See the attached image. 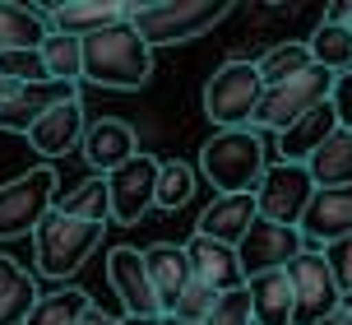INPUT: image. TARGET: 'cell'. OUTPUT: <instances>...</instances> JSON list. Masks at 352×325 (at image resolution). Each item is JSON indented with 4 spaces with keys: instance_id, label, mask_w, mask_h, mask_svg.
<instances>
[{
    "instance_id": "6da1fadb",
    "label": "cell",
    "mask_w": 352,
    "mask_h": 325,
    "mask_svg": "<svg viewBox=\"0 0 352 325\" xmlns=\"http://www.w3.org/2000/svg\"><path fill=\"white\" fill-rule=\"evenodd\" d=\"M79 52H84V79L98 89H144L148 74H153V52L130 28V19L111 23L102 33L79 37Z\"/></svg>"
},
{
    "instance_id": "7a4b0ae2",
    "label": "cell",
    "mask_w": 352,
    "mask_h": 325,
    "mask_svg": "<svg viewBox=\"0 0 352 325\" xmlns=\"http://www.w3.org/2000/svg\"><path fill=\"white\" fill-rule=\"evenodd\" d=\"M264 167H269V149H264V135L250 126L213 130L209 145L199 149V172L218 196H250Z\"/></svg>"
},
{
    "instance_id": "3957f363",
    "label": "cell",
    "mask_w": 352,
    "mask_h": 325,
    "mask_svg": "<svg viewBox=\"0 0 352 325\" xmlns=\"http://www.w3.org/2000/svg\"><path fill=\"white\" fill-rule=\"evenodd\" d=\"M232 5L223 0H153V5H130V28L144 37V47H176L204 37L213 23L228 19Z\"/></svg>"
},
{
    "instance_id": "277c9868",
    "label": "cell",
    "mask_w": 352,
    "mask_h": 325,
    "mask_svg": "<svg viewBox=\"0 0 352 325\" xmlns=\"http://www.w3.org/2000/svg\"><path fill=\"white\" fill-rule=\"evenodd\" d=\"M98 247H102V223L65 218L60 209H52L33 228V265L42 279H70L74 270H84V260Z\"/></svg>"
},
{
    "instance_id": "5b68a950",
    "label": "cell",
    "mask_w": 352,
    "mask_h": 325,
    "mask_svg": "<svg viewBox=\"0 0 352 325\" xmlns=\"http://www.w3.org/2000/svg\"><path fill=\"white\" fill-rule=\"evenodd\" d=\"M329 89H334V74L320 70V65L283 79L274 89H264L260 107L250 116V130H274V135H283L287 126H297L306 112H316L320 103H329Z\"/></svg>"
},
{
    "instance_id": "8992f818",
    "label": "cell",
    "mask_w": 352,
    "mask_h": 325,
    "mask_svg": "<svg viewBox=\"0 0 352 325\" xmlns=\"http://www.w3.org/2000/svg\"><path fill=\"white\" fill-rule=\"evenodd\" d=\"M264 98V84H260V70L250 61H228L209 74L204 84V116H209L218 130H241L250 126V116L260 107Z\"/></svg>"
},
{
    "instance_id": "52a82bcc",
    "label": "cell",
    "mask_w": 352,
    "mask_h": 325,
    "mask_svg": "<svg viewBox=\"0 0 352 325\" xmlns=\"http://www.w3.org/2000/svg\"><path fill=\"white\" fill-rule=\"evenodd\" d=\"M60 177H56L52 162H37L23 177L5 181L0 186V237H33V228L56 209V191Z\"/></svg>"
},
{
    "instance_id": "ba28073f",
    "label": "cell",
    "mask_w": 352,
    "mask_h": 325,
    "mask_svg": "<svg viewBox=\"0 0 352 325\" xmlns=\"http://www.w3.org/2000/svg\"><path fill=\"white\" fill-rule=\"evenodd\" d=\"M250 196H255V214L260 218L297 228L306 205H311V196H316V181L306 172V162H269L260 186Z\"/></svg>"
},
{
    "instance_id": "9c48e42d",
    "label": "cell",
    "mask_w": 352,
    "mask_h": 325,
    "mask_svg": "<svg viewBox=\"0 0 352 325\" xmlns=\"http://www.w3.org/2000/svg\"><path fill=\"white\" fill-rule=\"evenodd\" d=\"M287 284H292V325H316L324 321L329 311H338V284H334V274H329V265H324V255L320 251H306L287 265Z\"/></svg>"
},
{
    "instance_id": "30bf717a",
    "label": "cell",
    "mask_w": 352,
    "mask_h": 325,
    "mask_svg": "<svg viewBox=\"0 0 352 325\" xmlns=\"http://www.w3.org/2000/svg\"><path fill=\"white\" fill-rule=\"evenodd\" d=\"M236 251V265H241V279H255V274H269V270H287L306 242H301L297 228L287 223H269V218H255L246 228V237L232 247Z\"/></svg>"
},
{
    "instance_id": "8fae6325",
    "label": "cell",
    "mask_w": 352,
    "mask_h": 325,
    "mask_svg": "<svg viewBox=\"0 0 352 325\" xmlns=\"http://www.w3.org/2000/svg\"><path fill=\"white\" fill-rule=\"evenodd\" d=\"M158 162L153 154H135L125 158L121 167L107 172V205H111V218L116 223H140L148 209H153V191H158Z\"/></svg>"
},
{
    "instance_id": "7c38bea8",
    "label": "cell",
    "mask_w": 352,
    "mask_h": 325,
    "mask_svg": "<svg viewBox=\"0 0 352 325\" xmlns=\"http://www.w3.org/2000/svg\"><path fill=\"white\" fill-rule=\"evenodd\" d=\"M107 284L121 297L125 321H158V297H153V284H148V270H144V251L135 247H111L107 251Z\"/></svg>"
},
{
    "instance_id": "4fadbf2b",
    "label": "cell",
    "mask_w": 352,
    "mask_h": 325,
    "mask_svg": "<svg viewBox=\"0 0 352 325\" xmlns=\"http://www.w3.org/2000/svg\"><path fill=\"white\" fill-rule=\"evenodd\" d=\"M301 242L311 247V251H324V247H334L343 237H352V186H324L311 196L306 205V214L297 223Z\"/></svg>"
},
{
    "instance_id": "5bb4252c",
    "label": "cell",
    "mask_w": 352,
    "mask_h": 325,
    "mask_svg": "<svg viewBox=\"0 0 352 325\" xmlns=\"http://www.w3.org/2000/svg\"><path fill=\"white\" fill-rule=\"evenodd\" d=\"M79 98V84H19L14 93H5L0 98V130H10V135H28V130L56 107V103H70Z\"/></svg>"
},
{
    "instance_id": "9a60e30c",
    "label": "cell",
    "mask_w": 352,
    "mask_h": 325,
    "mask_svg": "<svg viewBox=\"0 0 352 325\" xmlns=\"http://www.w3.org/2000/svg\"><path fill=\"white\" fill-rule=\"evenodd\" d=\"M42 19H47L52 33L88 37V33H102L111 23L130 19V0H65V5H47Z\"/></svg>"
},
{
    "instance_id": "2e32d148",
    "label": "cell",
    "mask_w": 352,
    "mask_h": 325,
    "mask_svg": "<svg viewBox=\"0 0 352 325\" xmlns=\"http://www.w3.org/2000/svg\"><path fill=\"white\" fill-rule=\"evenodd\" d=\"M144 270H148V284H153V297H158V311L176 307L181 289L190 284V260H186V247H172V242H153L144 251Z\"/></svg>"
},
{
    "instance_id": "e0dca14e",
    "label": "cell",
    "mask_w": 352,
    "mask_h": 325,
    "mask_svg": "<svg viewBox=\"0 0 352 325\" xmlns=\"http://www.w3.org/2000/svg\"><path fill=\"white\" fill-rule=\"evenodd\" d=\"M84 103L70 98V103H56L33 130H28V145L37 154H47V158H60V154H70L79 140H84Z\"/></svg>"
},
{
    "instance_id": "ac0fdd59",
    "label": "cell",
    "mask_w": 352,
    "mask_h": 325,
    "mask_svg": "<svg viewBox=\"0 0 352 325\" xmlns=\"http://www.w3.org/2000/svg\"><path fill=\"white\" fill-rule=\"evenodd\" d=\"M79 149H84L88 167H93L98 177H107L111 167H121L125 158H135V154H140V140H135V130L125 126V121H98V126L84 130Z\"/></svg>"
},
{
    "instance_id": "d6986e66",
    "label": "cell",
    "mask_w": 352,
    "mask_h": 325,
    "mask_svg": "<svg viewBox=\"0 0 352 325\" xmlns=\"http://www.w3.org/2000/svg\"><path fill=\"white\" fill-rule=\"evenodd\" d=\"M186 260H190V274L199 284H209L213 293H228V289H241V265H236V251L223 247V242H209V237L195 233L186 242Z\"/></svg>"
},
{
    "instance_id": "ffe728a7",
    "label": "cell",
    "mask_w": 352,
    "mask_h": 325,
    "mask_svg": "<svg viewBox=\"0 0 352 325\" xmlns=\"http://www.w3.org/2000/svg\"><path fill=\"white\" fill-rule=\"evenodd\" d=\"M255 218H260L255 214V196H213V205L199 214L195 233L209 237V242H223V247H236Z\"/></svg>"
},
{
    "instance_id": "44dd1931",
    "label": "cell",
    "mask_w": 352,
    "mask_h": 325,
    "mask_svg": "<svg viewBox=\"0 0 352 325\" xmlns=\"http://www.w3.org/2000/svg\"><path fill=\"white\" fill-rule=\"evenodd\" d=\"M246 297H250V325H292V284L283 270L246 279Z\"/></svg>"
},
{
    "instance_id": "7402d4cb",
    "label": "cell",
    "mask_w": 352,
    "mask_h": 325,
    "mask_svg": "<svg viewBox=\"0 0 352 325\" xmlns=\"http://www.w3.org/2000/svg\"><path fill=\"white\" fill-rule=\"evenodd\" d=\"M334 130H338L334 107H329V103H320L316 112H306L297 126H287L278 135V154H283L278 162H306L320 145H324V140H329V135H334Z\"/></svg>"
},
{
    "instance_id": "603a6c76",
    "label": "cell",
    "mask_w": 352,
    "mask_h": 325,
    "mask_svg": "<svg viewBox=\"0 0 352 325\" xmlns=\"http://www.w3.org/2000/svg\"><path fill=\"white\" fill-rule=\"evenodd\" d=\"M37 279L19 260L10 255H0V325H23L28 321V311L37 307Z\"/></svg>"
},
{
    "instance_id": "cb8c5ba5",
    "label": "cell",
    "mask_w": 352,
    "mask_h": 325,
    "mask_svg": "<svg viewBox=\"0 0 352 325\" xmlns=\"http://www.w3.org/2000/svg\"><path fill=\"white\" fill-rule=\"evenodd\" d=\"M52 33L42 10L14 5V0H0V56L5 52H37L42 37Z\"/></svg>"
},
{
    "instance_id": "d4e9b609",
    "label": "cell",
    "mask_w": 352,
    "mask_h": 325,
    "mask_svg": "<svg viewBox=\"0 0 352 325\" xmlns=\"http://www.w3.org/2000/svg\"><path fill=\"white\" fill-rule=\"evenodd\" d=\"M306 172L316 181V191H324V186H352V130H334L306 158Z\"/></svg>"
},
{
    "instance_id": "484cf974",
    "label": "cell",
    "mask_w": 352,
    "mask_h": 325,
    "mask_svg": "<svg viewBox=\"0 0 352 325\" xmlns=\"http://www.w3.org/2000/svg\"><path fill=\"white\" fill-rule=\"evenodd\" d=\"M306 52H311V65H320V70H329V74L352 70V33L343 23H329L324 19L316 33H311Z\"/></svg>"
},
{
    "instance_id": "4316f807",
    "label": "cell",
    "mask_w": 352,
    "mask_h": 325,
    "mask_svg": "<svg viewBox=\"0 0 352 325\" xmlns=\"http://www.w3.org/2000/svg\"><path fill=\"white\" fill-rule=\"evenodd\" d=\"M37 56H42L47 79H56V84H79V79H84V52H79V37L47 33V37H42V47H37Z\"/></svg>"
},
{
    "instance_id": "83f0119b",
    "label": "cell",
    "mask_w": 352,
    "mask_h": 325,
    "mask_svg": "<svg viewBox=\"0 0 352 325\" xmlns=\"http://www.w3.org/2000/svg\"><path fill=\"white\" fill-rule=\"evenodd\" d=\"M88 307H93L88 293L56 289V293H42V297H37V307L28 311V321H23V325H79V316H84Z\"/></svg>"
},
{
    "instance_id": "f1b7e54d",
    "label": "cell",
    "mask_w": 352,
    "mask_h": 325,
    "mask_svg": "<svg viewBox=\"0 0 352 325\" xmlns=\"http://www.w3.org/2000/svg\"><path fill=\"white\" fill-rule=\"evenodd\" d=\"M255 70H260L264 89H274V84H283V79L311 70V52H306V42H274V47L255 61Z\"/></svg>"
},
{
    "instance_id": "f546056e",
    "label": "cell",
    "mask_w": 352,
    "mask_h": 325,
    "mask_svg": "<svg viewBox=\"0 0 352 325\" xmlns=\"http://www.w3.org/2000/svg\"><path fill=\"white\" fill-rule=\"evenodd\" d=\"M56 209L65 218H84V223H107L111 218V205H107V181L88 177L84 186H74L70 196H56Z\"/></svg>"
},
{
    "instance_id": "4dcf8cb0",
    "label": "cell",
    "mask_w": 352,
    "mask_h": 325,
    "mask_svg": "<svg viewBox=\"0 0 352 325\" xmlns=\"http://www.w3.org/2000/svg\"><path fill=\"white\" fill-rule=\"evenodd\" d=\"M190 196H195V167L181 162V158H162L158 162V191H153V205H158V209H181Z\"/></svg>"
},
{
    "instance_id": "1f68e13d",
    "label": "cell",
    "mask_w": 352,
    "mask_h": 325,
    "mask_svg": "<svg viewBox=\"0 0 352 325\" xmlns=\"http://www.w3.org/2000/svg\"><path fill=\"white\" fill-rule=\"evenodd\" d=\"M199 325H250V297H246V284L241 289H228L213 297V307L204 311Z\"/></svg>"
},
{
    "instance_id": "d6a6232c",
    "label": "cell",
    "mask_w": 352,
    "mask_h": 325,
    "mask_svg": "<svg viewBox=\"0 0 352 325\" xmlns=\"http://www.w3.org/2000/svg\"><path fill=\"white\" fill-rule=\"evenodd\" d=\"M213 297H218V293H213L209 284H199V279L190 274V284L181 289V297H176V307L167 311V316H176V321H190V325H199V321H204V311L213 307Z\"/></svg>"
},
{
    "instance_id": "836d02e7",
    "label": "cell",
    "mask_w": 352,
    "mask_h": 325,
    "mask_svg": "<svg viewBox=\"0 0 352 325\" xmlns=\"http://www.w3.org/2000/svg\"><path fill=\"white\" fill-rule=\"evenodd\" d=\"M0 74L10 84H47V70H42L37 52H5L0 56Z\"/></svg>"
},
{
    "instance_id": "e575fe53",
    "label": "cell",
    "mask_w": 352,
    "mask_h": 325,
    "mask_svg": "<svg viewBox=\"0 0 352 325\" xmlns=\"http://www.w3.org/2000/svg\"><path fill=\"white\" fill-rule=\"evenodd\" d=\"M324 265H329V274H334L338 293H352V237H343V242H334V247H324Z\"/></svg>"
},
{
    "instance_id": "d590c367",
    "label": "cell",
    "mask_w": 352,
    "mask_h": 325,
    "mask_svg": "<svg viewBox=\"0 0 352 325\" xmlns=\"http://www.w3.org/2000/svg\"><path fill=\"white\" fill-rule=\"evenodd\" d=\"M329 107L338 116V130H352V70L334 74V89H329Z\"/></svg>"
},
{
    "instance_id": "8d00e7d4",
    "label": "cell",
    "mask_w": 352,
    "mask_h": 325,
    "mask_svg": "<svg viewBox=\"0 0 352 325\" xmlns=\"http://www.w3.org/2000/svg\"><path fill=\"white\" fill-rule=\"evenodd\" d=\"M79 325H125V316H107L102 307H88L84 316H79Z\"/></svg>"
},
{
    "instance_id": "74e56055",
    "label": "cell",
    "mask_w": 352,
    "mask_h": 325,
    "mask_svg": "<svg viewBox=\"0 0 352 325\" xmlns=\"http://www.w3.org/2000/svg\"><path fill=\"white\" fill-rule=\"evenodd\" d=\"M324 19H329V23H343V28L352 33V0H338V5H334Z\"/></svg>"
},
{
    "instance_id": "f35d334b",
    "label": "cell",
    "mask_w": 352,
    "mask_h": 325,
    "mask_svg": "<svg viewBox=\"0 0 352 325\" xmlns=\"http://www.w3.org/2000/svg\"><path fill=\"white\" fill-rule=\"evenodd\" d=\"M316 325H352V321L343 316V311H329V316H324V321H316Z\"/></svg>"
},
{
    "instance_id": "ab89813d",
    "label": "cell",
    "mask_w": 352,
    "mask_h": 325,
    "mask_svg": "<svg viewBox=\"0 0 352 325\" xmlns=\"http://www.w3.org/2000/svg\"><path fill=\"white\" fill-rule=\"evenodd\" d=\"M338 311H343V316L352 321V293H343V297H338Z\"/></svg>"
},
{
    "instance_id": "60d3db41",
    "label": "cell",
    "mask_w": 352,
    "mask_h": 325,
    "mask_svg": "<svg viewBox=\"0 0 352 325\" xmlns=\"http://www.w3.org/2000/svg\"><path fill=\"white\" fill-rule=\"evenodd\" d=\"M19 84H10V79H5V74H0V98H5V93H14Z\"/></svg>"
},
{
    "instance_id": "b9f144b4",
    "label": "cell",
    "mask_w": 352,
    "mask_h": 325,
    "mask_svg": "<svg viewBox=\"0 0 352 325\" xmlns=\"http://www.w3.org/2000/svg\"><path fill=\"white\" fill-rule=\"evenodd\" d=\"M158 325H190V321H176V316H158Z\"/></svg>"
},
{
    "instance_id": "7bdbcfd3",
    "label": "cell",
    "mask_w": 352,
    "mask_h": 325,
    "mask_svg": "<svg viewBox=\"0 0 352 325\" xmlns=\"http://www.w3.org/2000/svg\"><path fill=\"white\" fill-rule=\"evenodd\" d=\"M125 325H158V321H125Z\"/></svg>"
}]
</instances>
